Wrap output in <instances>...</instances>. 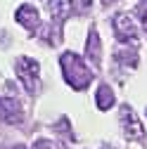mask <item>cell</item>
I'll return each mask as SVG.
<instances>
[{
	"instance_id": "obj_1",
	"label": "cell",
	"mask_w": 147,
	"mask_h": 149,
	"mask_svg": "<svg viewBox=\"0 0 147 149\" xmlns=\"http://www.w3.org/2000/svg\"><path fill=\"white\" fill-rule=\"evenodd\" d=\"M62 71H64V78L74 90H83L90 85L93 81V71L88 69V64L78 57L76 52H64L62 54Z\"/></svg>"
},
{
	"instance_id": "obj_2",
	"label": "cell",
	"mask_w": 147,
	"mask_h": 149,
	"mask_svg": "<svg viewBox=\"0 0 147 149\" xmlns=\"http://www.w3.org/2000/svg\"><path fill=\"white\" fill-rule=\"evenodd\" d=\"M14 69H17L19 81L24 83L26 92H31V95H33V92L38 90V71H41L38 62H36V59H29V57H19V59H17V64H14Z\"/></svg>"
},
{
	"instance_id": "obj_3",
	"label": "cell",
	"mask_w": 147,
	"mask_h": 149,
	"mask_svg": "<svg viewBox=\"0 0 147 149\" xmlns=\"http://www.w3.org/2000/svg\"><path fill=\"white\" fill-rule=\"evenodd\" d=\"M112 26H114L116 40H121L123 45H138V31H135V24H133V19H131L126 12L114 14Z\"/></svg>"
},
{
	"instance_id": "obj_4",
	"label": "cell",
	"mask_w": 147,
	"mask_h": 149,
	"mask_svg": "<svg viewBox=\"0 0 147 149\" xmlns=\"http://www.w3.org/2000/svg\"><path fill=\"white\" fill-rule=\"evenodd\" d=\"M121 128H123V135L128 137V140H142L145 137V128H142V123H140V118L135 116V111H133V107H128V104H123L121 107Z\"/></svg>"
},
{
	"instance_id": "obj_5",
	"label": "cell",
	"mask_w": 147,
	"mask_h": 149,
	"mask_svg": "<svg viewBox=\"0 0 147 149\" xmlns=\"http://www.w3.org/2000/svg\"><path fill=\"white\" fill-rule=\"evenodd\" d=\"M0 118L5 123H22V107L14 97H0Z\"/></svg>"
},
{
	"instance_id": "obj_6",
	"label": "cell",
	"mask_w": 147,
	"mask_h": 149,
	"mask_svg": "<svg viewBox=\"0 0 147 149\" xmlns=\"http://www.w3.org/2000/svg\"><path fill=\"white\" fill-rule=\"evenodd\" d=\"M14 17H17V22H19L24 29H29V31L41 26V14H38V10H36L33 5H22Z\"/></svg>"
},
{
	"instance_id": "obj_7",
	"label": "cell",
	"mask_w": 147,
	"mask_h": 149,
	"mask_svg": "<svg viewBox=\"0 0 147 149\" xmlns=\"http://www.w3.org/2000/svg\"><path fill=\"white\" fill-rule=\"evenodd\" d=\"M48 10H50V17H52V22L62 26L64 19L71 14V3H66V0H50L48 3Z\"/></svg>"
},
{
	"instance_id": "obj_8",
	"label": "cell",
	"mask_w": 147,
	"mask_h": 149,
	"mask_svg": "<svg viewBox=\"0 0 147 149\" xmlns=\"http://www.w3.org/2000/svg\"><path fill=\"white\" fill-rule=\"evenodd\" d=\"M85 57L93 62V66H100V38H97V31L90 29V36H88V43H85Z\"/></svg>"
},
{
	"instance_id": "obj_9",
	"label": "cell",
	"mask_w": 147,
	"mask_h": 149,
	"mask_svg": "<svg viewBox=\"0 0 147 149\" xmlns=\"http://www.w3.org/2000/svg\"><path fill=\"white\" fill-rule=\"evenodd\" d=\"M97 107H100L102 111H107L109 107H114V90L109 88L107 83H102V85L97 88Z\"/></svg>"
},
{
	"instance_id": "obj_10",
	"label": "cell",
	"mask_w": 147,
	"mask_h": 149,
	"mask_svg": "<svg viewBox=\"0 0 147 149\" xmlns=\"http://www.w3.org/2000/svg\"><path fill=\"white\" fill-rule=\"evenodd\" d=\"M116 59H119L123 66H131V69H133V66L138 64V54H135V52H128V50H119V52H116Z\"/></svg>"
},
{
	"instance_id": "obj_11",
	"label": "cell",
	"mask_w": 147,
	"mask_h": 149,
	"mask_svg": "<svg viewBox=\"0 0 147 149\" xmlns=\"http://www.w3.org/2000/svg\"><path fill=\"white\" fill-rule=\"evenodd\" d=\"M138 17H140L142 29H145V33H147V0H142V3L138 5Z\"/></svg>"
},
{
	"instance_id": "obj_12",
	"label": "cell",
	"mask_w": 147,
	"mask_h": 149,
	"mask_svg": "<svg viewBox=\"0 0 147 149\" xmlns=\"http://www.w3.org/2000/svg\"><path fill=\"white\" fill-rule=\"evenodd\" d=\"M33 149H57V147H55L50 140L43 137V140H36V142H33Z\"/></svg>"
},
{
	"instance_id": "obj_13",
	"label": "cell",
	"mask_w": 147,
	"mask_h": 149,
	"mask_svg": "<svg viewBox=\"0 0 147 149\" xmlns=\"http://www.w3.org/2000/svg\"><path fill=\"white\" fill-rule=\"evenodd\" d=\"M102 3H104V5H114L116 0H102Z\"/></svg>"
},
{
	"instance_id": "obj_14",
	"label": "cell",
	"mask_w": 147,
	"mask_h": 149,
	"mask_svg": "<svg viewBox=\"0 0 147 149\" xmlns=\"http://www.w3.org/2000/svg\"><path fill=\"white\" fill-rule=\"evenodd\" d=\"M12 149H24V147H22V144H17V147H12Z\"/></svg>"
}]
</instances>
